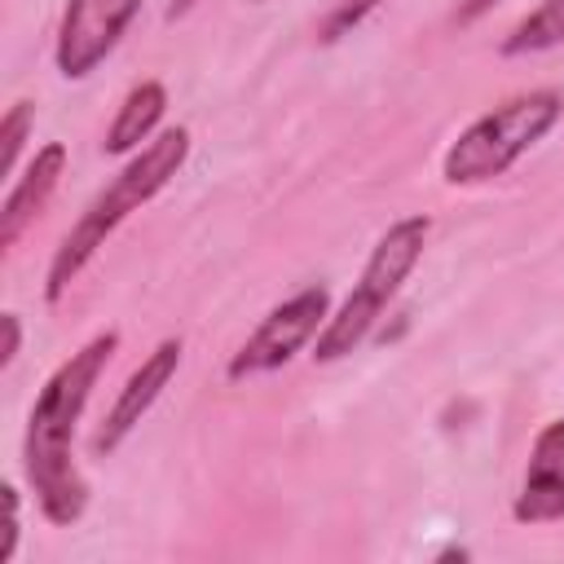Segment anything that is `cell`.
Returning a JSON list of instances; mask_svg holds the SVG:
<instances>
[{
    "instance_id": "cell-7",
    "label": "cell",
    "mask_w": 564,
    "mask_h": 564,
    "mask_svg": "<svg viewBox=\"0 0 564 564\" xmlns=\"http://www.w3.org/2000/svg\"><path fill=\"white\" fill-rule=\"evenodd\" d=\"M181 352H185L181 339L167 335V339H159V344L132 366V375L123 379V388L115 392L110 410L101 414V423H97V432H93V441H88L93 458H110V454L137 432V423L154 410V401L163 397V388L176 379V370H181Z\"/></svg>"
},
{
    "instance_id": "cell-13",
    "label": "cell",
    "mask_w": 564,
    "mask_h": 564,
    "mask_svg": "<svg viewBox=\"0 0 564 564\" xmlns=\"http://www.w3.org/2000/svg\"><path fill=\"white\" fill-rule=\"evenodd\" d=\"M388 0H335L330 4V13L322 18V26H317V40L322 44H335V40H344V35H352V26H361L375 9H383Z\"/></svg>"
},
{
    "instance_id": "cell-9",
    "label": "cell",
    "mask_w": 564,
    "mask_h": 564,
    "mask_svg": "<svg viewBox=\"0 0 564 564\" xmlns=\"http://www.w3.org/2000/svg\"><path fill=\"white\" fill-rule=\"evenodd\" d=\"M66 163H70V150L62 141H44L31 154V163L9 181L4 203H0V251H13L18 238L35 225V216L53 203V194L66 176Z\"/></svg>"
},
{
    "instance_id": "cell-16",
    "label": "cell",
    "mask_w": 564,
    "mask_h": 564,
    "mask_svg": "<svg viewBox=\"0 0 564 564\" xmlns=\"http://www.w3.org/2000/svg\"><path fill=\"white\" fill-rule=\"evenodd\" d=\"M494 4H502V0H458V22L463 26H471L476 18H485Z\"/></svg>"
},
{
    "instance_id": "cell-8",
    "label": "cell",
    "mask_w": 564,
    "mask_h": 564,
    "mask_svg": "<svg viewBox=\"0 0 564 564\" xmlns=\"http://www.w3.org/2000/svg\"><path fill=\"white\" fill-rule=\"evenodd\" d=\"M516 524H560L564 520V419H546L533 432L520 489L511 498Z\"/></svg>"
},
{
    "instance_id": "cell-12",
    "label": "cell",
    "mask_w": 564,
    "mask_h": 564,
    "mask_svg": "<svg viewBox=\"0 0 564 564\" xmlns=\"http://www.w3.org/2000/svg\"><path fill=\"white\" fill-rule=\"evenodd\" d=\"M31 132H35V101L18 97L0 119V172L4 176H18V163H22V150H26Z\"/></svg>"
},
{
    "instance_id": "cell-4",
    "label": "cell",
    "mask_w": 564,
    "mask_h": 564,
    "mask_svg": "<svg viewBox=\"0 0 564 564\" xmlns=\"http://www.w3.org/2000/svg\"><path fill=\"white\" fill-rule=\"evenodd\" d=\"M560 119H564V93L560 88H529V93L498 101L494 110L471 119L445 145L441 181L454 189H467V185H485V181L507 176Z\"/></svg>"
},
{
    "instance_id": "cell-10",
    "label": "cell",
    "mask_w": 564,
    "mask_h": 564,
    "mask_svg": "<svg viewBox=\"0 0 564 564\" xmlns=\"http://www.w3.org/2000/svg\"><path fill=\"white\" fill-rule=\"evenodd\" d=\"M167 115V88L163 79H141L123 93V101L115 106V119L101 137V154L110 159H123V154H137L141 145H150L159 137V123Z\"/></svg>"
},
{
    "instance_id": "cell-17",
    "label": "cell",
    "mask_w": 564,
    "mask_h": 564,
    "mask_svg": "<svg viewBox=\"0 0 564 564\" xmlns=\"http://www.w3.org/2000/svg\"><path fill=\"white\" fill-rule=\"evenodd\" d=\"M198 4H203V0H172V4H167V13H163V18H167V22H176V18H185V13H189V9H198Z\"/></svg>"
},
{
    "instance_id": "cell-11",
    "label": "cell",
    "mask_w": 564,
    "mask_h": 564,
    "mask_svg": "<svg viewBox=\"0 0 564 564\" xmlns=\"http://www.w3.org/2000/svg\"><path fill=\"white\" fill-rule=\"evenodd\" d=\"M560 44H564V0H542L529 18H520L502 35L498 53L502 57H533V53H551Z\"/></svg>"
},
{
    "instance_id": "cell-1",
    "label": "cell",
    "mask_w": 564,
    "mask_h": 564,
    "mask_svg": "<svg viewBox=\"0 0 564 564\" xmlns=\"http://www.w3.org/2000/svg\"><path fill=\"white\" fill-rule=\"evenodd\" d=\"M119 352V330H97L84 339L35 392L22 436V476L31 485V498L40 516L57 529H70L88 511V476L75 463V432L93 401V388L101 383L110 357Z\"/></svg>"
},
{
    "instance_id": "cell-15",
    "label": "cell",
    "mask_w": 564,
    "mask_h": 564,
    "mask_svg": "<svg viewBox=\"0 0 564 564\" xmlns=\"http://www.w3.org/2000/svg\"><path fill=\"white\" fill-rule=\"evenodd\" d=\"M0 370H9L22 352V317L18 313H0Z\"/></svg>"
},
{
    "instance_id": "cell-14",
    "label": "cell",
    "mask_w": 564,
    "mask_h": 564,
    "mask_svg": "<svg viewBox=\"0 0 564 564\" xmlns=\"http://www.w3.org/2000/svg\"><path fill=\"white\" fill-rule=\"evenodd\" d=\"M0 498H4V538H0V564H9L18 555V538H22V494L13 480L0 485Z\"/></svg>"
},
{
    "instance_id": "cell-18",
    "label": "cell",
    "mask_w": 564,
    "mask_h": 564,
    "mask_svg": "<svg viewBox=\"0 0 564 564\" xmlns=\"http://www.w3.org/2000/svg\"><path fill=\"white\" fill-rule=\"evenodd\" d=\"M436 560H441V564H449V560H467V546H445Z\"/></svg>"
},
{
    "instance_id": "cell-3",
    "label": "cell",
    "mask_w": 564,
    "mask_h": 564,
    "mask_svg": "<svg viewBox=\"0 0 564 564\" xmlns=\"http://www.w3.org/2000/svg\"><path fill=\"white\" fill-rule=\"evenodd\" d=\"M427 234H432V220L427 216H401V220H392L379 234V242L370 247V256H366V264H361V273L352 282V291L344 295L339 308H330L326 326L313 339V352L308 357L317 366H330V361H339V357H348V352H357L366 344V335L379 326V317L397 300L401 282L419 269L423 247H427Z\"/></svg>"
},
{
    "instance_id": "cell-2",
    "label": "cell",
    "mask_w": 564,
    "mask_h": 564,
    "mask_svg": "<svg viewBox=\"0 0 564 564\" xmlns=\"http://www.w3.org/2000/svg\"><path fill=\"white\" fill-rule=\"evenodd\" d=\"M189 141L194 137H189L185 123L163 128L150 145H141L137 154H128V163L88 198V207L75 216V225L53 247V260H48V273H44V300L48 304H57L70 291V282L93 264V256L106 247V238L132 212H141L145 203H154L176 181V172L189 159Z\"/></svg>"
},
{
    "instance_id": "cell-19",
    "label": "cell",
    "mask_w": 564,
    "mask_h": 564,
    "mask_svg": "<svg viewBox=\"0 0 564 564\" xmlns=\"http://www.w3.org/2000/svg\"><path fill=\"white\" fill-rule=\"evenodd\" d=\"M251 4H260V0H251Z\"/></svg>"
},
{
    "instance_id": "cell-5",
    "label": "cell",
    "mask_w": 564,
    "mask_h": 564,
    "mask_svg": "<svg viewBox=\"0 0 564 564\" xmlns=\"http://www.w3.org/2000/svg\"><path fill=\"white\" fill-rule=\"evenodd\" d=\"M326 317H330V286L313 282V286L286 295V300L273 304V308L260 317V326L234 348V357L225 361V379H229V383H247V379H256V375L282 370L295 352H304V348L317 339V330L326 326Z\"/></svg>"
},
{
    "instance_id": "cell-6",
    "label": "cell",
    "mask_w": 564,
    "mask_h": 564,
    "mask_svg": "<svg viewBox=\"0 0 564 564\" xmlns=\"http://www.w3.org/2000/svg\"><path fill=\"white\" fill-rule=\"evenodd\" d=\"M145 0H66L57 40H53V66L62 79H88L128 35Z\"/></svg>"
}]
</instances>
